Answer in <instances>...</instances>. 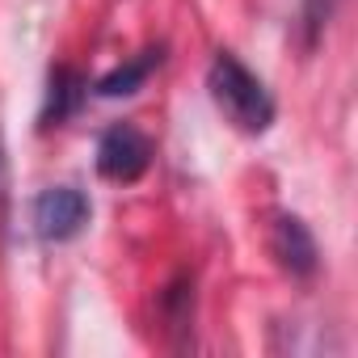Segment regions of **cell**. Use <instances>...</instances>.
<instances>
[{
    "mask_svg": "<svg viewBox=\"0 0 358 358\" xmlns=\"http://www.w3.org/2000/svg\"><path fill=\"white\" fill-rule=\"evenodd\" d=\"M207 93L215 101V110L245 135H266L274 127V93L266 89V80L245 64L236 59L232 51H215L211 64H207Z\"/></svg>",
    "mask_w": 358,
    "mask_h": 358,
    "instance_id": "obj_1",
    "label": "cell"
},
{
    "mask_svg": "<svg viewBox=\"0 0 358 358\" xmlns=\"http://www.w3.org/2000/svg\"><path fill=\"white\" fill-rule=\"evenodd\" d=\"M152 156H156L152 139L131 122H118L97 139V173L106 182H122V186L139 182L148 173V164H152Z\"/></svg>",
    "mask_w": 358,
    "mask_h": 358,
    "instance_id": "obj_2",
    "label": "cell"
},
{
    "mask_svg": "<svg viewBox=\"0 0 358 358\" xmlns=\"http://www.w3.org/2000/svg\"><path fill=\"white\" fill-rule=\"evenodd\" d=\"M30 215H34V232L43 241L64 245V241H72V236L85 232L89 215H93V203L76 186H51V190H43L34 199V211Z\"/></svg>",
    "mask_w": 358,
    "mask_h": 358,
    "instance_id": "obj_3",
    "label": "cell"
},
{
    "mask_svg": "<svg viewBox=\"0 0 358 358\" xmlns=\"http://www.w3.org/2000/svg\"><path fill=\"white\" fill-rule=\"evenodd\" d=\"M270 253H274V262H278L287 274H295V278H308V274H316V266H320L316 236L308 232V224H303L299 215H274V224H270Z\"/></svg>",
    "mask_w": 358,
    "mask_h": 358,
    "instance_id": "obj_4",
    "label": "cell"
},
{
    "mask_svg": "<svg viewBox=\"0 0 358 358\" xmlns=\"http://www.w3.org/2000/svg\"><path fill=\"white\" fill-rule=\"evenodd\" d=\"M89 97V80L76 68H55L47 80V101H43V127H59L68 122Z\"/></svg>",
    "mask_w": 358,
    "mask_h": 358,
    "instance_id": "obj_5",
    "label": "cell"
},
{
    "mask_svg": "<svg viewBox=\"0 0 358 358\" xmlns=\"http://www.w3.org/2000/svg\"><path fill=\"white\" fill-rule=\"evenodd\" d=\"M160 59H164V47H148V51H139L135 59H127V64H118L114 72H106L93 89H97V97H131V93H139L143 89V80L160 68Z\"/></svg>",
    "mask_w": 358,
    "mask_h": 358,
    "instance_id": "obj_6",
    "label": "cell"
},
{
    "mask_svg": "<svg viewBox=\"0 0 358 358\" xmlns=\"http://www.w3.org/2000/svg\"><path fill=\"white\" fill-rule=\"evenodd\" d=\"M341 0H303V34H308V47L320 38V30L333 22Z\"/></svg>",
    "mask_w": 358,
    "mask_h": 358,
    "instance_id": "obj_7",
    "label": "cell"
}]
</instances>
